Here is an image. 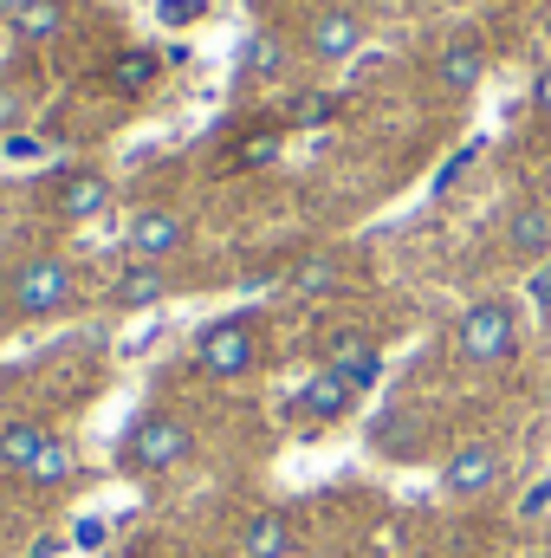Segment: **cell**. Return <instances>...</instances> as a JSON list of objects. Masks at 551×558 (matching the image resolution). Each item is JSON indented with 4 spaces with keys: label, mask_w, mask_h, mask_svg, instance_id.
Here are the masks:
<instances>
[{
    "label": "cell",
    "mask_w": 551,
    "mask_h": 558,
    "mask_svg": "<svg viewBox=\"0 0 551 558\" xmlns=\"http://www.w3.org/2000/svg\"><path fill=\"white\" fill-rule=\"evenodd\" d=\"M519 338H526V325H519V305H513L506 292L474 299V305L461 312V325H454V351H461L467 371L513 364V357H519Z\"/></svg>",
    "instance_id": "cell-2"
},
{
    "label": "cell",
    "mask_w": 551,
    "mask_h": 558,
    "mask_svg": "<svg viewBox=\"0 0 551 558\" xmlns=\"http://www.w3.org/2000/svg\"><path fill=\"white\" fill-rule=\"evenodd\" d=\"M325 371L351 377L357 390H377V384H383V351H377V338H370V331L338 325V331L325 338Z\"/></svg>",
    "instance_id": "cell-9"
},
{
    "label": "cell",
    "mask_w": 551,
    "mask_h": 558,
    "mask_svg": "<svg viewBox=\"0 0 551 558\" xmlns=\"http://www.w3.org/2000/svg\"><path fill=\"white\" fill-rule=\"evenodd\" d=\"M285 553H292V520L285 513H254L247 539H241V558H285Z\"/></svg>",
    "instance_id": "cell-19"
},
{
    "label": "cell",
    "mask_w": 551,
    "mask_h": 558,
    "mask_svg": "<svg viewBox=\"0 0 551 558\" xmlns=\"http://www.w3.org/2000/svg\"><path fill=\"white\" fill-rule=\"evenodd\" d=\"M546 131H551V118H546Z\"/></svg>",
    "instance_id": "cell-31"
},
{
    "label": "cell",
    "mask_w": 551,
    "mask_h": 558,
    "mask_svg": "<svg viewBox=\"0 0 551 558\" xmlns=\"http://www.w3.org/2000/svg\"><path fill=\"white\" fill-rule=\"evenodd\" d=\"M124 247H131V260H175L182 247H188V215L182 208H162V202H149L131 215V228H124Z\"/></svg>",
    "instance_id": "cell-8"
},
{
    "label": "cell",
    "mask_w": 551,
    "mask_h": 558,
    "mask_svg": "<svg viewBox=\"0 0 551 558\" xmlns=\"http://www.w3.org/2000/svg\"><path fill=\"white\" fill-rule=\"evenodd\" d=\"M500 474H506V448H500V441H461V448L434 468V481H441L448 500H480V494L500 487Z\"/></svg>",
    "instance_id": "cell-5"
},
{
    "label": "cell",
    "mask_w": 551,
    "mask_h": 558,
    "mask_svg": "<svg viewBox=\"0 0 551 558\" xmlns=\"http://www.w3.org/2000/svg\"><path fill=\"white\" fill-rule=\"evenodd\" d=\"M20 7H26V0H0V26H7V20H13Z\"/></svg>",
    "instance_id": "cell-28"
},
{
    "label": "cell",
    "mask_w": 551,
    "mask_h": 558,
    "mask_svg": "<svg viewBox=\"0 0 551 558\" xmlns=\"http://www.w3.org/2000/svg\"><path fill=\"white\" fill-rule=\"evenodd\" d=\"M279 143H285L279 131H267V137H254L247 149H241V169H267V162L279 156Z\"/></svg>",
    "instance_id": "cell-26"
},
{
    "label": "cell",
    "mask_w": 551,
    "mask_h": 558,
    "mask_svg": "<svg viewBox=\"0 0 551 558\" xmlns=\"http://www.w3.org/2000/svg\"><path fill=\"white\" fill-rule=\"evenodd\" d=\"M532 111H539V118H551V59L532 72Z\"/></svg>",
    "instance_id": "cell-27"
},
{
    "label": "cell",
    "mask_w": 551,
    "mask_h": 558,
    "mask_svg": "<svg viewBox=\"0 0 551 558\" xmlns=\"http://www.w3.org/2000/svg\"><path fill=\"white\" fill-rule=\"evenodd\" d=\"M0 422H7V384H0Z\"/></svg>",
    "instance_id": "cell-30"
},
{
    "label": "cell",
    "mask_w": 551,
    "mask_h": 558,
    "mask_svg": "<svg viewBox=\"0 0 551 558\" xmlns=\"http://www.w3.org/2000/svg\"><path fill=\"white\" fill-rule=\"evenodd\" d=\"M364 39H370V20L357 13V7H318L311 20H305V59H318V65H344V59H357L364 52Z\"/></svg>",
    "instance_id": "cell-6"
},
{
    "label": "cell",
    "mask_w": 551,
    "mask_h": 558,
    "mask_svg": "<svg viewBox=\"0 0 551 558\" xmlns=\"http://www.w3.org/2000/svg\"><path fill=\"white\" fill-rule=\"evenodd\" d=\"M357 403H364V390H357L351 377L311 371V377L298 384V397H292V416L305 422V428H338L344 416H357Z\"/></svg>",
    "instance_id": "cell-7"
},
{
    "label": "cell",
    "mask_w": 551,
    "mask_h": 558,
    "mask_svg": "<svg viewBox=\"0 0 551 558\" xmlns=\"http://www.w3.org/2000/svg\"><path fill=\"white\" fill-rule=\"evenodd\" d=\"M78 481V448L65 441V435H52L46 441V454L26 468V487H39V494H59V487H72Z\"/></svg>",
    "instance_id": "cell-17"
},
{
    "label": "cell",
    "mask_w": 551,
    "mask_h": 558,
    "mask_svg": "<svg viewBox=\"0 0 551 558\" xmlns=\"http://www.w3.org/2000/svg\"><path fill=\"white\" fill-rule=\"evenodd\" d=\"M331 111H338V98H331V92H298V98H292V111H285V124L311 131V124H331Z\"/></svg>",
    "instance_id": "cell-22"
},
{
    "label": "cell",
    "mask_w": 551,
    "mask_h": 558,
    "mask_svg": "<svg viewBox=\"0 0 551 558\" xmlns=\"http://www.w3.org/2000/svg\"><path fill=\"white\" fill-rule=\"evenodd\" d=\"M7 325H13V312H7V299H0V331H7Z\"/></svg>",
    "instance_id": "cell-29"
},
{
    "label": "cell",
    "mask_w": 551,
    "mask_h": 558,
    "mask_svg": "<svg viewBox=\"0 0 551 558\" xmlns=\"http://www.w3.org/2000/svg\"><path fill=\"white\" fill-rule=\"evenodd\" d=\"M195 364H201V377H215V384L254 377V371H260V325L241 318V312L201 325V331H195Z\"/></svg>",
    "instance_id": "cell-4"
},
{
    "label": "cell",
    "mask_w": 551,
    "mask_h": 558,
    "mask_svg": "<svg viewBox=\"0 0 551 558\" xmlns=\"http://www.w3.org/2000/svg\"><path fill=\"white\" fill-rule=\"evenodd\" d=\"M344 279V260L338 254H305L298 267H292V292H331Z\"/></svg>",
    "instance_id": "cell-20"
},
{
    "label": "cell",
    "mask_w": 551,
    "mask_h": 558,
    "mask_svg": "<svg viewBox=\"0 0 551 558\" xmlns=\"http://www.w3.org/2000/svg\"><path fill=\"white\" fill-rule=\"evenodd\" d=\"M0 156H7V162H39L46 143L33 137V131H13V137H0Z\"/></svg>",
    "instance_id": "cell-25"
},
{
    "label": "cell",
    "mask_w": 551,
    "mask_h": 558,
    "mask_svg": "<svg viewBox=\"0 0 551 558\" xmlns=\"http://www.w3.org/2000/svg\"><path fill=\"white\" fill-rule=\"evenodd\" d=\"M169 267H156V260H131L124 274H118V286H111V305L118 312H149V305H162L169 299Z\"/></svg>",
    "instance_id": "cell-14"
},
{
    "label": "cell",
    "mask_w": 551,
    "mask_h": 558,
    "mask_svg": "<svg viewBox=\"0 0 551 558\" xmlns=\"http://www.w3.org/2000/svg\"><path fill=\"white\" fill-rule=\"evenodd\" d=\"M118 461H124V474H137V481L175 474V468L195 461V428H188V416H175V410H143V416L124 428V441H118Z\"/></svg>",
    "instance_id": "cell-1"
},
{
    "label": "cell",
    "mask_w": 551,
    "mask_h": 558,
    "mask_svg": "<svg viewBox=\"0 0 551 558\" xmlns=\"http://www.w3.org/2000/svg\"><path fill=\"white\" fill-rule=\"evenodd\" d=\"M65 20H72V0H26V7L7 20V33H13L20 46H46V39L65 33Z\"/></svg>",
    "instance_id": "cell-16"
},
{
    "label": "cell",
    "mask_w": 551,
    "mask_h": 558,
    "mask_svg": "<svg viewBox=\"0 0 551 558\" xmlns=\"http://www.w3.org/2000/svg\"><path fill=\"white\" fill-rule=\"evenodd\" d=\"M156 78H162V59H156L149 46H131V52L111 59V92H118V98H143Z\"/></svg>",
    "instance_id": "cell-18"
},
{
    "label": "cell",
    "mask_w": 551,
    "mask_h": 558,
    "mask_svg": "<svg viewBox=\"0 0 551 558\" xmlns=\"http://www.w3.org/2000/svg\"><path fill=\"white\" fill-rule=\"evenodd\" d=\"M33 118V85L26 78H0V137H13Z\"/></svg>",
    "instance_id": "cell-21"
},
{
    "label": "cell",
    "mask_w": 551,
    "mask_h": 558,
    "mask_svg": "<svg viewBox=\"0 0 551 558\" xmlns=\"http://www.w3.org/2000/svg\"><path fill=\"white\" fill-rule=\"evenodd\" d=\"M285 65H292V46H285V33L273 26H254L247 33V46H241V85H279L285 78Z\"/></svg>",
    "instance_id": "cell-12"
},
{
    "label": "cell",
    "mask_w": 551,
    "mask_h": 558,
    "mask_svg": "<svg viewBox=\"0 0 551 558\" xmlns=\"http://www.w3.org/2000/svg\"><path fill=\"white\" fill-rule=\"evenodd\" d=\"M156 20L182 33V26H195V20H208V0H156Z\"/></svg>",
    "instance_id": "cell-23"
},
{
    "label": "cell",
    "mask_w": 551,
    "mask_h": 558,
    "mask_svg": "<svg viewBox=\"0 0 551 558\" xmlns=\"http://www.w3.org/2000/svg\"><path fill=\"white\" fill-rule=\"evenodd\" d=\"M111 208V175L105 169H65L59 182H52V215L59 221H98Z\"/></svg>",
    "instance_id": "cell-10"
},
{
    "label": "cell",
    "mask_w": 551,
    "mask_h": 558,
    "mask_svg": "<svg viewBox=\"0 0 551 558\" xmlns=\"http://www.w3.org/2000/svg\"><path fill=\"white\" fill-rule=\"evenodd\" d=\"M526 292H532V312H539V325H546V338H551V260L546 267H532Z\"/></svg>",
    "instance_id": "cell-24"
},
{
    "label": "cell",
    "mask_w": 551,
    "mask_h": 558,
    "mask_svg": "<svg viewBox=\"0 0 551 558\" xmlns=\"http://www.w3.org/2000/svg\"><path fill=\"white\" fill-rule=\"evenodd\" d=\"M7 312L13 318H59V312H72V299H78V267L65 260V254H26L13 274H7Z\"/></svg>",
    "instance_id": "cell-3"
},
{
    "label": "cell",
    "mask_w": 551,
    "mask_h": 558,
    "mask_svg": "<svg viewBox=\"0 0 551 558\" xmlns=\"http://www.w3.org/2000/svg\"><path fill=\"white\" fill-rule=\"evenodd\" d=\"M480 72H487V46L474 39V33H461V39H448L441 46V59H434V78H441V92H474L480 85Z\"/></svg>",
    "instance_id": "cell-15"
},
{
    "label": "cell",
    "mask_w": 551,
    "mask_h": 558,
    "mask_svg": "<svg viewBox=\"0 0 551 558\" xmlns=\"http://www.w3.org/2000/svg\"><path fill=\"white\" fill-rule=\"evenodd\" d=\"M506 254L519 267H546L551 260V202H519L506 215Z\"/></svg>",
    "instance_id": "cell-11"
},
{
    "label": "cell",
    "mask_w": 551,
    "mask_h": 558,
    "mask_svg": "<svg viewBox=\"0 0 551 558\" xmlns=\"http://www.w3.org/2000/svg\"><path fill=\"white\" fill-rule=\"evenodd\" d=\"M46 441H52V428H46L39 416H7L0 422V474L26 481V468L46 454Z\"/></svg>",
    "instance_id": "cell-13"
}]
</instances>
